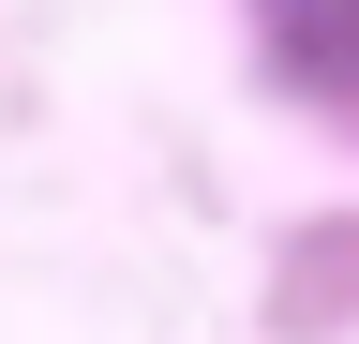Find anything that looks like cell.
<instances>
[{"instance_id":"cell-1","label":"cell","mask_w":359,"mask_h":344,"mask_svg":"<svg viewBox=\"0 0 359 344\" xmlns=\"http://www.w3.org/2000/svg\"><path fill=\"white\" fill-rule=\"evenodd\" d=\"M255 30H269V60H285L299 90L359 105V0H255Z\"/></svg>"}]
</instances>
